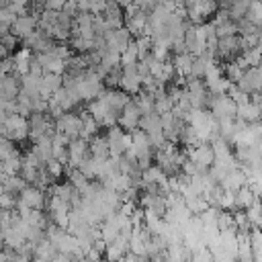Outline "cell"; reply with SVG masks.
I'll list each match as a JSON object with an SVG mask.
<instances>
[{
  "instance_id": "cell-1",
  "label": "cell",
  "mask_w": 262,
  "mask_h": 262,
  "mask_svg": "<svg viewBox=\"0 0 262 262\" xmlns=\"http://www.w3.org/2000/svg\"><path fill=\"white\" fill-rule=\"evenodd\" d=\"M186 160V154H182L174 141H166L162 147H158V166L168 174H180L182 172V164Z\"/></svg>"
},
{
  "instance_id": "cell-2",
  "label": "cell",
  "mask_w": 262,
  "mask_h": 262,
  "mask_svg": "<svg viewBox=\"0 0 262 262\" xmlns=\"http://www.w3.org/2000/svg\"><path fill=\"white\" fill-rule=\"evenodd\" d=\"M131 137H133V143H131V147H129V151L125 156L133 158L139 164V168L145 170L149 166V162H151V147H154V143H151L149 135L143 129H133Z\"/></svg>"
},
{
  "instance_id": "cell-3",
  "label": "cell",
  "mask_w": 262,
  "mask_h": 262,
  "mask_svg": "<svg viewBox=\"0 0 262 262\" xmlns=\"http://www.w3.org/2000/svg\"><path fill=\"white\" fill-rule=\"evenodd\" d=\"M2 135L12 139V141H23L29 137V119L27 115H20V113H14V115H8V117H2Z\"/></svg>"
},
{
  "instance_id": "cell-4",
  "label": "cell",
  "mask_w": 262,
  "mask_h": 262,
  "mask_svg": "<svg viewBox=\"0 0 262 262\" xmlns=\"http://www.w3.org/2000/svg\"><path fill=\"white\" fill-rule=\"evenodd\" d=\"M53 133H55V121L47 111L29 115V137L33 141H37L45 135H53Z\"/></svg>"
},
{
  "instance_id": "cell-5",
  "label": "cell",
  "mask_w": 262,
  "mask_h": 262,
  "mask_svg": "<svg viewBox=\"0 0 262 262\" xmlns=\"http://www.w3.org/2000/svg\"><path fill=\"white\" fill-rule=\"evenodd\" d=\"M106 139H108V145H111V156L115 158H121L129 151L131 143H133V137H131V131L123 129V127H108L106 131Z\"/></svg>"
},
{
  "instance_id": "cell-6",
  "label": "cell",
  "mask_w": 262,
  "mask_h": 262,
  "mask_svg": "<svg viewBox=\"0 0 262 262\" xmlns=\"http://www.w3.org/2000/svg\"><path fill=\"white\" fill-rule=\"evenodd\" d=\"M184 43H186V51H190L192 55H201L207 51L209 39H207V29L205 23L199 25H190L184 33Z\"/></svg>"
},
{
  "instance_id": "cell-7",
  "label": "cell",
  "mask_w": 262,
  "mask_h": 262,
  "mask_svg": "<svg viewBox=\"0 0 262 262\" xmlns=\"http://www.w3.org/2000/svg\"><path fill=\"white\" fill-rule=\"evenodd\" d=\"M47 205V196H45V190L37 184H27L20 192H18V203H16V209H43Z\"/></svg>"
},
{
  "instance_id": "cell-8",
  "label": "cell",
  "mask_w": 262,
  "mask_h": 262,
  "mask_svg": "<svg viewBox=\"0 0 262 262\" xmlns=\"http://www.w3.org/2000/svg\"><path fill=\"white\" fill-rule=\"evenodd\" d=\"M207 108L221 121V119H233L237 113V102L229 94H211Z\"/></svg>"
},
{
  "instance_id": "cell-9",
  "label": "cell",
  "mask_w": 262,
  "mask_h": 262,
  "mask_svg": "<svg viewBox=\"0 0 262 262\" xmlns=\"http://www.w3.org/2000/svg\"><path fill=\"white\" fill-rule=\"evenodd\" d=\"M47 209H49V217H51V223L59 225V227H66L70 225V211H72V203L70 201H63L59 196H53L49 194L47 199Z\"/></svg>"
},
{
  "instance_id": "cell-10",
  "label": "cell",
  "mask_w": 262,
  "mask_h": 262,
  "mask_svg": "<svg viewBox=\"0 0 262 262\" xmlns=\"http://www.w3.org/2000/svg\"><path fill=\"white\" fill-rule=\"evenodd\" d=\"M147 23H149V14L143 8H139L137 4H131L129 8H125V27L131 31L133 37L145 33Z\"/></svg>"
},
{
  "instance_id": "cell-11",
  "label": "cell",
  "mask_w": 262,
  "mask_h": 262,
  "mask_svg": "<svg viewBox=\"0 0 262 262\" xmlns=\"http://www.w3.org/2000/svg\"><path fill=\"white\" fill-rule=\"evenodd\" d=\"M88 113L100 123V127H113L117 121H119V115L102 100V98H94V100H90V104H88Z\"/></svg>"
},
{
  "instance_id": "cell-12",
  "label": "cell",
  "mask_w": 262,
  "mask_h": 262,
  "mask_svg": "<svg viewBox=\"0 0 262 262\" xmlns=\"http://www.w3.org/2000/svg\"><path fill=\"white\" fill-rule=\"evenodd\" d=\"M139 205L147 211H154L162 217H166L168 211V196L162 190H143L139 194Z\"/></svg>"
},
{
  "instance_id": "cell-13",
  "label": "cell",
  "mask_w": 262,
  "mask_h": 262,
  "mask_svg": "<svg viewBox=\"0 0 262 262\" xmlns=\"http://www.w3.org/2000/svg\"><path fill=\"white\" fill-rule=\"evenodd\" d=\"M184 90H186V94H188L192 106H207V104H209V96H211V92H209L207 84L201 82V78H194V76L186 78V86H184Z\"/></svg>"
},
{
  "instance_id": "cell-14",
  "label": "cell",
  "mask_w": 262,
  "mask_h": 262,
  "mask_svg": "<svg viewBox=\"0 0 262 262\" xmlns=\"http://www.w3.org/2000/svg\"><path fill=\"white\" fill-rule=\"evenodd\" d=\"M55 129L61 131V133H66L70 139L80 137L82 135V115L72 113V111L63 113L61 117L55 119Z\"/></svg>"
},
{
  "instance_id": "cell-15",
  "label": "cell",
  "mask_w": 262,
  "mask_h": 262,
  "mask_svg": "<svg viewBox=\"0 0 262 262\" xmlns=\"http://www.w3.org/2000/svg\"><path fill=\"white\" fill-rule=\"evenodd\" d=\"M186 156L199 166L201 172H207L213 166V160H215V151H213L211 143H196V145L188 147Z\"/></svg>"
},
{
  "instance_id": "cell-16",
  "label": "cell",
  "mask_w": 262,
  "mask_h": 262,
  "mask_svg": "<svg viewBox=\"0 0 262 262\" xmlns=\"http://www.w3.org/2000/svg\"><path fill=\"white\" fill-rule=\"evenodd\" d=\"M90 156V141L86 137H76L68 145V168H80V164Z\"/></svg>"
},
{
  "instance_id": "cell-17",
  "label": "cell",
  "mask_w": 262,
  "mask_h": 262,
  "mask_svg": "<svg viewBox=\"0 0 262 262\" xmlns=\"http://www.w3.org/2000/svg\"><path fill=\"white\" fill-rule=\"evenodd\" d=\"M217 6H219L217 0H192V2L186 6V14H188L190 23L199 25V23H203L207 16H211L213 12H217Z\"/></svg>"
},
{
  "instance_id": "cell-18",
  "label": "cell",
  "mask_w": 262,
  "mask_h": 262,
  "mask_svg": "<svg viewBox=\"0 0 262 262\" xmlns=\"http://www.w3.org/2000/svg\"><path fill=\"white\" fill-rule=\"evenodd\" d=\"M239 51H244V45H242V37L237 35H225V37H219V43H217V57H221L223 61H231L239 55Z\"/></svg>"
},
{
  "instance_id": "cell-19",
  "label": "cell",
  "mask_w": 262,
  "mask_h": 262,
  "mask_svg": "<svg viewBox=\"0 0 262 262\" xmlns=\"http://www.w3.org/2000/svg\"><path fill=\"white\" fill-rule=\"evenodd\" d=\"M119 86L127 92V94H139L143 88V76L135 66H123V74H121V82Z\"/></svg>"
},
{
  "instance_id": "cell-20",
  "label": "cell",
  "mask_w": 262,
  "mask_h": 262,
  "mask_svg": "<svg viewBox=\"0 0 262 262\" xmlns=\"http://www.w3.org/2000/svg\"><path fill=\"white\" fill-rule=\"evenodd\" d=\"M37 29H39V14H35V12H23V14L16 16V20L12 23V29L10 31L18 39H25L33 31H37Z\"/></svg>"
},
{
  "instance_id": "cell-21",
  "label": "cell",
  "mask_w": 262,
  "mask_h": 262,
  "mask_svg": "<svg viewBox=\"0 0 262 262\" xmlns=\"http://www.w3.org/2000/svg\"><path fill=\"white\" fill-rule=\"evenodd\" d=\"M131 31L127 27H117V29H111L106 35H104V41H106V47L108 49H115L119 53H123L129 43H131Z\"/></svg>"
},
{
  "instance_id": "cell-22",
  "label": "cell",
  "mask_w": 262,
  "mask_h": 262,
  "mask_svg": "<svg viewBox=\"0 0 262 262\" xmlns=\"http://www.w3.org/2000/svg\"><path fill=\"white\" fill-rule=\"evenodd\" d=\"M141 117H143V113H141L137 100L133 98V100H129V102L125 104V108L121 111V115H119V125H121L123 129H127V131H133V129L139 127Z\"/></svg>"
},
{
  "instance_id": "cell-23",
  "label": "cell",
  "mask_w": 262,
  "mask_h": 262,
  "mask_svg": "<svg viewBox=\"0 0 262 262\" xmlns=\"http://www.w3.org/2000/svg\"><path fill=\"white\" fill-rule=\"evenodd\" d=\"M72 35H82V37L94 39V37L98 35V33H96V23H94V12H80V14L74 18Z\"/></svg>"
},
{
  "instance_id": "cell-24",
  "label": "cell",
  "mask_w": 262,
  "mask_h": 262,
  "mask_svg": "<svg viewBox=\"0 0 262 262\" xmlns=\"http://www.w3.org/2000/svg\"><path fill=\"white\" fill-rule=\"evenodd\" d=\"M20 94V76L18 74H2L0 96L2 100H16Z\"/></svg>"
},
{
  "instance_id": "cell-25",
  "label": "cell",
  "mask_w": 262,
  "mask_h": 262,
  "mask_svg": "<svg viewBox=\"0 0 262 262\" xmlns=\"http://www.w3.org/2000/svg\"><path fill=\"white\" fill-rule=\"evenodd\" d=\"M12 57H14V72H12V74L25 76V74L31 72V66H33V59H35V51H33V49L23 47V49L14 51Z\"/></svg>"
},
{
  "instance_id": "cell-26",
  "label": "cell",
  "mask_w": 262,
  "mask_h": 262,
  "mask_svg": "<svg viewBox=\"0 0 262 262\" xmlns=\"http://www.w3.org/2000/svg\"><path fill=\"white\" fill-rule=\"evenodd\" d=\"M192 66H194V55L190 51H182L176 53L174 57V68H176V76L180 80H186L192 76Z\"/></svg>"
},
{
  "instance_id": "cell-27",
  "label": "cell",
  "mask_w": 262,
  "mask_h": 262,
  "mask_svg": "<svg viewBox=\"0 0 262 262\" xmlns=\"http://www.w3.org/2000/svg\"><path fill=\"white\" fill-rule=\"evenodd\" d=\"M63 86V74H55V72H45L43 80H41V94L45 98H51L59 88Z\"/></svg>"
},
{
  "instance_id": "cell-28",
  "label": "cell",
  "mask_w": 262,
  "mask_h": 262,
  "mask_svg": "<svg viewBox=\"0 0 262 262\" xmlns=\"http://www.w3.org/2000/svg\"><path fill=\"white\" fill-rule=\"evenodd\" d=\"M219 184H221L225 190H233V192H237L242 186L248 184V176H246V172H244L242 168H235V170H231Z\"/></svg>"
},
{
  "instance_id": "cell-29",
  "label": "cell",
  "mask_w": 262,
  "mask_h": 262,
  "mask_svg": "<svg viewBox=\"0 0 262 262\" xmlns=\"http://www.w3.org/2000/svg\"><path fill=\"white\" fill-rule=\"evenodd\" d=\"M33 151L37 154V158H39L41 162L47 164V162L53 158V135H45V137L37 139V141L33 143Z\"/></svg>"
},
{
  "instance_id": "cell-30",
  "label": "cell",
  "mask_w": 262,
  "mask_h": 262,
  "mask_svg": "<svg viewBox=\"0 0 262 262\" xmlns=\"http://www.w3.org/2000/svg\"><path fill=\"white\" fill-rule=\"evenodd\" d=\"M41 80H43V74H35V72L20 76V92H27L33 96L41 94Z\"/></svg>"
},
{
  "instance_id": "cell-31",
  "label": "cell",
  "mask_w": 262,
  "mask_h": 262,
  "mask_svg": "<svg viewBox=\"0 0 262 262\" xmlns=\"http://www.w3.org/2000/svg\"><path fill=\"white\" fill-rule=\"evenodd\" d=\"M237 119L246 121V123H254V121H260L262 119V111L256 102H246V104H237V113H235Z\"/></svg>"
},
{
  "instance_id": "cell-32",
  "label": "cell",
  "mask_w": 262,
  "mask_h": 262,
  "mask_svg": "<svg viewBox=\"0 0 262 262\" xmlns=\"http://www.w3.org/2000/svg\"><path fill=\"white\" fill-rule=\"evenodd\" d=\"M235 59H237L246 70H248V68H256V66L262 63V51H260L258 45H254V47H246V49L242 51V55H237Z\"/></svg>"
},
{
  "instance_id": "cell-33",
  "label": "cell",
  "mask_w": 262,
  "mask_h": 262,
  "mask_svg": "<svg viewBox=\"0 0 262 262\" xmlns=\"http://www.w3.org/2000/svg\"><path fill=\"white\" fill-rule=\"evenodd\" d=\"M90 156H94V158H98V160L111 158V145H108L106 135H104V137L94 135V137L90 139Z\"/></svg>"
},
{
  "instance_id": "cell-34",
  "label": "cell",
  "mask_w": 262,
  "mask_h": 262,
  "mask_svg": "<svg viewBox=\"0 0 262 262\" xmlns=\"http://www.w3.org/2000/svg\"><path fill=\"white\" fill-rule=\"evenodd\" d=\"M0 178H2V190H8L12 194H18L29 184L20 174H0Z\"/></svg>"
},
{
  "instance_id": "cell-35",
  "label": "cell",
  "mask_w": 262,
  "mask_h": 262,
  "mask_svg": "<svg viewBox=\"0 0 262 262\" xmlns=\"http://www.w3.org/2000/svg\"><path fill=\"white\" fill-rule=\"evenodd\" d=\"M102 162L104 160H98V158H94V156H88L82 164H80V170L90 178V180H94V178H100V170H102Z\"/></svg>"
},
{
  "instance_id": "cell-36",
  "label": "cell",
  "mask_w": 262,
  "mask_h": 262,
  "mask_svg": "<svg viewBox=\"0 0 262 262\" xmlns=\"http://www.w3.org/2000/svg\"><path fill=\"white\" fill-rule=\"evenodd\" d=\"M256 199H258V194L254 192V188L250 184H246L235 192V209H248Z\"/></svg>"
},
{
  "instance_id": "cell-37",
  "label": "cell",
  "mask_w": 262,
  "mask_h": 262,
  "mask_svg": "<svg viewBox=\"0 0 262 262\" xmlns=\"http://www.w3.org/2000/svg\"><path fill=\"white\" fill-rule=\"evenodd\" d=\"M98 127H100V123L90 113H82V135L80 137H86L90 141L98 133Z\"/></svg>"
},
{
  "instance_id": "cell-38",
  "label": "cell",
  "mask_w": 262,
  "mask_h": 262,
  "mask_svg": "<svg viewBox=\"0 0 262 262\" xmlns=\"http://www.w3.org/2000/svg\"><path fill=\"white\" fill-rule=\"evenodd\" d=\"M246 213H248V219H250V223H252V229L262 227V196H258V199L246 209Z\"/></svg>"
},
{
  "instance_id": "cell-39",
  "label": "cell",
  "mask_w": 262,
  "mask_h": 262,
  "mask_svg": "<svg viewBox=\"0 0 262 262\" xmlns=\"http://www.w3.org/2000/svg\"><path fill=\"white\" fill-rule=\"evenodd\" d=\"M68 180H70L80 192L90 184V178H88L80 168H68Z\"/></svg>"
},
{
  "instance_id": "cell-40",
  "label": "cell",
  "mask_w": 262,
  "mask_h": 262,
  "mask_svg": "<svg viewBox=\"0 0 262 262\" xmlns=\"http://www.w3.org/2000/svg\"><path fill=\"white\" fill-rule=\"evenodd\" d=\"M141 59V53H139V47L135 41L129 43V47L121 53V66H135L137 61Z\"/></svg>"
},
{
  "instance_id": "cell-41",
  "label": "cell",
  "mask_w": 262,
  "mask_h": 262,
  "mask_svg": "<svg viewBox=\"0 0 262 262\" xmlns=\"http://www.w3.org/2000/svg\"><path fill=\"white\" fill-rule=\"evenodd\" d=\"M223 72H225V76L233 82V84H237V80L244 76V72H246V68L237 61V59H231V61H225V66H223Z\"/></svg>"
},
{
  "instance_id": "cell-42",
  "label": "cell",
  "mask_w": 262,
  "mask_h": 262,
  "mask_svg": "<svg viewBox=\"0 0 262 262\" xmlns=\"http://www.w3.org/2000/svg\"><path fill=\"white\" fill-rule=\"evenodd\" d=\"M254 25L262 27V0H254L248 8V14H246Z\"/></svg>"
},
{
  "instance_id": "cell-43",
  "label": "cell",
  "mask_w": 262,
  "mask_h": 262,
  "mask_svg": "<svg viewBox=\"0 0 262 262\" xmlns=\"http://www.w3.org/2000/svg\"><path fill=\"white\" fill-rule=\"evenodd\" d=\"M172 108H174V100L168 96V90H166L164 94L156 96V111H158L160 115H164V113H168V111H172Z\"/></svg>"
},
{
  "instance_id": "cell-44",
  "label": "cell",
  "mask_w": 262,
  "mask_h": 262,
  "mask_svg": "<svg viewBox=\"0 0 262 262\" xmlns=\"http://www.w3.org/2000/svg\"><path fill=\"white\" fill-rule=\"evenodd\" d=\"M252 250H254V260H262V229L260 227L252 229Z\"/></svg>"
},
{
  "instance_id": "cell-45",
  "label": "cell",
  "mask_w": 262,
  "mask_h": 262,
  "mask_svg": "<svg viewBox=\"0 0 262 262\" xmlns=\"http://www.w3.org/2000/svg\"><path fill=\"white\" fill-rule=\"evenodd\" d=\"M229 96H231L237 104H246V102H250V100H252V94H250V92H246L244 88H239L237 84H235V86H231Z\"/></svg>"
},
{
  "instance_id": "cell-46",
  "label": "cell",
  "mask_w": 262,
  "mask_h": 262,
  "mask_svg": "<svg viewBox=\"0 0 262 262\" xmlns=\"http://www.w3.org/2000/svg\"><path fill=\"white\" fill-rule=\"evenodd\" d=\"M117 4L123 6V8H129L131 4H135V0H117Z\"/></svg>"
},
{
  "instance_id": "cell-47",
  "label": "cell",
  "mask_w": 262,
  "mask_h": 262,
  "mask_svg": "<svg viewBox=\"0 0 262 262\" xmlns=\"http://www.w3.org/2000/svg\"><path fill=\"white\" fill-rule=\"evenodd\" d=\"M258 47H260V51H262V33H260V39H258Z\"/></svg>"
},
{
  "instance_id": "cell-48",
  "label": "cell",
  "mask_w": 262,
  "mask_h": 262,
  "mask_svg": "<svg viewBox=\"0 0 262 262\" xmlns=\"http://www.w3.org/2000/svg\"><path fill=\"white\" fill-rule=\"evenodd\" d=\"M14 2H23V4H27V0H14Z\"/></svg>"
}]
</instances>
